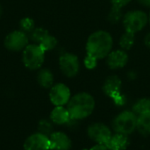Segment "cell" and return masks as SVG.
Wrapping results in <instances>:
<instances>
[{"label":"cell","mask_w":150,"mask_h":150,"mask_svg":"<svg viewBox=\"0 0 150 150\" xmlns=\"http://www.w3.org/2000/svg\"><path fill=\"white\" fill-rule=\"evenodd\" d=\"M95 107V101L91 95L86 92H81L71 98L68 103L67 109L70 119L80 120L89 117Z\"/></svg>","instance_id":"6da1fadb"},{"label":"cell","mask_w":150,"mask_h":150,"mask_svg":"<svg viewBox=\"0 0 150 150\" xmlns=\"http://www.w3.org/2000/svg\"><path fill=\"white\" fill-rule=\"evenodd\" d=\"M112 47V39L109 33L98 31L92 33L86 45L87 54L96 57L98 60L107 56Z\"/></svg>","instance_id":"7a4b0ae2"},{"label":"cell","mask_w":150,"mask_h":150,"mask_svg":"<svg viewBox=\"0 0 150 150\" xmlns=\"http://www.w3.org/2000/svg\"><path fill=\"white\" fill-rule=\"evenodd\" d=\"M45 53L38 44H28L23 50L22 62L28 69H39L44 63Z\"/></svg>","instance_id":"3957f363"},{"label":"cell","mask_w":150,"mask_h":150,"mask_svg":"<svg viewBox=\"0 0 150 150\" xmlns=\"http://www.w3.org/2000/svg\"><path fill=\"white\" fill-rule=\"evenodd\" d=\"M137 126V117L134 112L124 111L120 113L113 121V128L116 133L123 134H130Z\"/></svg>","instance_id":"277c9868"},{"label":"cell","mask_w":150,"mask_h":150,"mask_svg":"<svg viewBox=\"0 0 150 150\" xmlns=\"http://www.w3.org/2000/svg\"><path fill=\"white\" fill-rule=\"evenodd\" d=\"M148 22V16L142 11H133L127 12L123 19L127 32L135 33L141 31Z\"/></svg>","instance_id":"5b68a950"},{"label":"cell","mask_w":150,"mask_h":150,"mask_svg":"<svg viewBox=\"0 0 150 150\" xmlns=\"http://www.w3.org/2000/svg\"><path fill=\"white\" fill-rule=\"evenodd\" d=\"M120 88L121 81L116 76L108 77L103 87L104 92L112 98L117 105H123L126 103V98L120 93Z\"/></svg>","instance_id":"8992f818"},{"label":"cell","mask_w":150,"mask_h":150,"mask_svg":"<svg viewBox=\"0 0 150 150\" xmlns=\"http://www.w3.org/2000/svg\"><path fill=\"white\" fill-rule=\"evenodd\" d=\"M29 44V38L26 33L21 30H16L10 33L4 39L5 47L13 52H18L25 49Z\"/></svg>","instance_id":"52a82bcc"},{"label":"cell","mask_w":150,"mask_h":150,"mask_svg":"<svg viewBox=\"0 0 150 150\" xmlns=\"http://www.w3.org/2000/svg\"><path fill=\"white\" fill-rule=\"evenodd\" d=\"M59 65L62 72L68 77L76 76L80 68L77 56L70 53H65L60 56Z\"/></svg>","instance_id":"ba28073f"},{"label":"cell","mask_w":150,"mask_h":150,"mask_svg":"<svg viewBox=\"0 0 150 150\" xmlns=\"http://www.w3.org/2000/svg\"><path fill=\"white\" fill-rule=\"evenodd\" d=\"M49 99L55 106H63L70 99V90L64 83H56L50 88Z\"/></svg>","instance_id":"9c48e42d"},{"label":"cell","mask_w":150,"mask_h":150,"mask_svg":"<svg viewBox=\"0 0 150 150\" xmlns=\"http://www.w3.org/2000/svg\"><path fill=\"white\" fill-rule=\"evenodd\" d=\"M87 134L89 137L98 144L105 145L112 136L109 127L102 123H94L88 127Z\"/></svg>","instance_id":"30bf717a"},{"label":"cell","mask_w":150,"mask_h":150,"mask_svg":"<svg viewBox=\"0 0 150 150\" xmlns=\"http://www.w3.org/2000/svg\"><path fill=\"white\" fill-rule=\"evenodd\" d=\"M25 150H51L49 136L35 133L26 138L24 142Z\"/></svg>","instance_id":"8fae6325"},{"label":"cell","mask_w":150,"mask_h":150,"mask_svg":"<svg viewBox=\"0 0 150 150\" xmlns=\"http://www.w3.org/2000/svg\"><path fill=\"white\" fill-rule=\"evenodd\" d=\"M51 150H69L71 141L69 137L62 132H53L49 135Z\"/></svg>","instance_id":"7c38bea8"},{"label":"cell","mask_w":150,"mask_h":150,"mask_svg":"<svg viewBox=\"0 0 150 150\" xmlns=\"http://www.w3.org/2000/svg\"><path fill=\"white\" fill-rule=\"evenodd\" d=\"M128 61L127 54L123 50H117L108 54L107 64L112 69H117L126 66Z\"/></svg>","instance_id":"4fadbf2b"},{"label":"cell","mask_w":150,"mask_h":150,"mask_svg":"<svg viewBox=\"0 0 150 150\" xmlns=\"http://www.w3.org/2000/svg\"><path fill=\"white\" fill-rule=\"evenodd\" d=\"M129 145V139L127 135L117 133L112 135L108 142L105 144L109 150H125Z\"/></svg>","instance_id":"5bb4252c"},{"label":"cell","mask_w":150,"mask_h":150,"mask_svg":"<svg viewBox=\"0 0 150 150\" xmlns=\"http://www.w3.org/2000/svg\"><path fill=\"white\" fill-rule=\"evenodd\" d=\"M50 120L56 125L67 124L70 121V116L67 108L63 106H55L50 113Z\"/></svg>","instance_id":"9a60e30c"},{"label":"cell","mask_w":150,"mask_h":150,"mask_svg":"<svg viewBox=\"0 0 150 150\" xmlns=\"http://www.w3.org/2000/svg\"><path fill=\"white\" fill-rule=\"evenodd\" d=\"M138 132L142 136H148L150 134V111L143 112L137 117Z\"/></svg>","instance_id":"2e32d148"},{"label":"cell","mask_w":150,"mask_h":150,"mask_svg":"<svg viewBox=\"0 0 150 150\" xmlns=\"http://www.w3.org/2000/svg\"><path fill=\"white\" fill-rule=\"evenodd\" d=\"M37 81L41 87L45 89L51 88L54 85L53 73L47 69H42L37 75Z\"/></svg>","instance_id":"e0dca14e"},{"label":"cell","mask_w":150,"mask_h":150,"mask_svg":"<svg viewBox=\"0 0 150 150\" xmlns=\"http://www.w3.org/2000/svg\"><path fill=\"white\" fill-rule=\"evenodd\" d=\"M149 111H150V99L149 98H142L133 106V112L138 115Z\"/></svg>","instance_id":"ac0fdd59"},{"label":"cell","mask_w":150,"mask_h":150,"mask_svg":"<svg viewBox=\"0 0 150 150\" xmlns=\"http://www.w3.org/2000/svg\"><path fill=\"white\" fill-rule=\"evenodd\" d=\"M134 43V33L126 31V33L120 38V47L125 50H129L133 47Z\"/></svg>","instance_id":"d6986e66"},{"label":"cell","mask_w":150,"mask_h":150,"mask_svg":"<svg viewBox=\"0 0 150 150\" xmlns=\"http://www.w3.org/2000/svg\"><path fill=\"white\" fill-rule=\"evenodd\" d=\"M48 34V32L42 27H36L30 33L31 40L35 42V44H40L43 40V39Z\"/></svg>","instance_id":"ffe728a7"},{"label":"cell","mask_w":150,"mask_h":150,"mask_svg":"<svg viewBox=\"0 0 150 150\" xmlns=\"http://www.w3.org/2000/svg\"><path fill=\"white\" fill-rule=\"evenodd\" d=\"M38 45H39L45 52L50 51V50L54 49V48L56 47V45H57V40H56L54 36L48 34V35L46 36V37L43 39V40H42L40 44H38Z\"/></svg>","instance_id":"44dd1931"},{"label":"cell","mask_w":150,"mask_h":150,"mask_svg":"<svg viewBox=\"0 0 150 150\" xmlns=\"http://www.w3.org/2000/svg\"><path fill=\"white\" fill-rule=\"evenodd\" d=\"M20 25V30L25 32V33H31L34 28H35V23L34 20L32 18L25 17L20 20L19 23Z\"/></svg>","instance_id":"7402d4cb"},{"label":"cell","mask_w":150,"mask_h":150,"mask_svg":"<svg viewBox=\"0 0 150 150\" xmlns=\"http://www.w3.org/2000/svg\"><path fill=\"white\" fill-rule=\"evenodd\" d=\"M39 133H41L47 136H49L53 133V125L47 120H42L39 122L38 125Z\"/></svg>","instance_id":"603a6c76"},{"label":"cell","mask_w":150,"mask_h":150,"mask_svg":"<svg viewBox=\"0 0 150 150\" xmlns=\"http://www.w3.org/2000/svg\"><path fill=\"white\" fill-rule=\"evenodd\" d=\"M122 15H121V8L120 7H116V6H112V9L108 16V19L112 22V23H117L118 21L120 20Z\"/></svg>","instance_id":"cb8c5ba5"},{"label":"cell","mask_w":150,"mask_h":150,"mask_svg":"<svg viewBox=\"0 0 150 150\" xmlns=\"http://www.w3.org/2000/svg\"><path fill=\"white\" fill-rule=\"evenodd\" d=\"M97 62H98V59L91 54L86 55L85 59H84V65L87 69H92L97 66Z\"/></svg>","instance_id":"d4e9b609"},{"label":"cell","mask_w":150,"mask_h":150,"mask_svg":"<svg viewBox=\"0 0 150 150\" xmlns=\"http://www.w3.org/2000/svg\"><path fill=\"white\" fill-rule=\"evenodd\" d=\"M132 0H111L112 6H116V7H123L125 5H127L128 3H130Z\"/></svg>","instance_id":"484cf974"},{"label":"cell","mask_w":150,"mask_h":150,"mask_svg":"<svg viewBox=\"0 0 150 150\" xmlns=\"http://www.w3.org/2000/svg\"><path fill=\"white\" fill-rule=\"evenodd\" d=\"M108 149L106 148V146L105 145H104V144H97V145H95L94 147H92L91 149L89 150H107Z\"/></svg>","instance_id":"4316f807"},{"label":"cell","mask_w":150,"mask_h":150,"mask_svg":"<svg viewBox=\"0 0 150 150\" xmlns=\"http://www.w3.org/2000/svg\"><path fill=\"white\" fill-rule=\"evenodd\" d=\"M138 2L146 7H150V0H138Z\"/></svg>","instance_id":"83f0119b"},{"label":"cell","mask_w":150,"mask_h":150,"mask_svg":"<svg viewBox=\"0 0 150 150\" xmlns=\"http://www.w3.org/2000/svg\"><path fill=\"white\" fill-rule=\"evenodd\" d=\"M145 44L148 47L150 48V33H149L145 38Z\"/></svg>","instance_id":"f1b7e54d"},{"label":"cell","mask_w":150,"mask_h":150,"mask_svg":"<svg viewBox=\"0 0 150 150\" xmlns=\"http://www.w3.org/2000/svg\"><path fill=\"white\" fill-rule=\"evenodd\" d=\"M2 14H3V9H2V6L0 4V17L2 16Z\"/></svg>","instance_id":"f546056e"},{"label":"cell","mask_w":150,"mask_h":150,"mask_svg":"<svg viewBox=\"0 0 150 150\" xmlns=\"http://www.w3.org/2000/svg\"><path fill=\"white\" fill-rule=\"evenodd\" d=\"M149 21H150V17H149Z\"/></svg>","instance_id":"4dcf8cb0"}]
</instances>
